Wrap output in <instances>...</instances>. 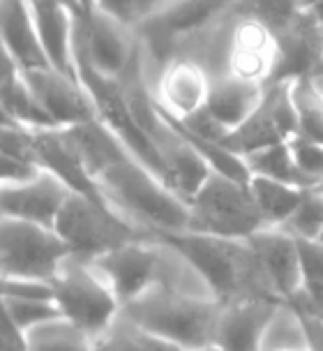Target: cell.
Instances as JSON below:
<instances>
[{
    "label": "cell",
    "instance_id": "14",
    "mask_svg": "<svg viewBox=\"0 0 323 351\" xmlns=\"http://www.w3.org/2000/svg\"><path fill=\"white\" fill-rule=\"evenodd\" d=\"M323 40L321 19L302 10L284 30L277 33V67L272 81L321 79Z\"/></svg>",
    "mask_w": 323,
    "mask_h": 351
},
{
    "label": "cell",
    "instance_id": "43",
    "mask_svg": "<svg viewBox=\"0 0 323 351\" xmlns=\"http://www.w3.org/2000/svg\"><path fill=\"white\" fill-rule=\"evenodd\" d=\"M319 81H321V86H323V77H321V79H319Z\"/></svg>",
    "mask_w": 323,
    "mask_h": 351
},
{
    "label": "cell",
    "instance_id": "15",
    "mask_svg": "<svg viewBox=\"0 0 323 351\" xmlns=\"http://www.w3.org/2000/svg\"><path fill=\"white\" fill-rule=\"evenodd\" d=\"M247 243L252 245L266 278L277 296L284 300V305L300 296L302 273L298 238L284 227H263L247 238Z\"/></svg>",
    "mask_w": 323,
    "mask_h": 351
},
{
    "label": "cell",
    "instance_id": "7",
    "mask_svg": "<svg viewBox=\"0 0 323 351\" xmlns=\"http://www.w3.org/2000/svg\"><path fill=\"white\" fill-rule=\"evenodd\" d=\"M190 231H201V234L247 241L266 227V219L257 208L250 185L222 173H213L201 185V190L190 199Z\"/></svg>",
    "mask_w": 323,
    "mask_h": 351
},
{
    "label": "cell",
    "instance_id": "2",
    "mask_svg": "<svg viewBox=\"0 0 323 351\" xmlns=\"http://www.w3.org/2000/svg\"><path fill=\"white\" fill-rule=\"evenodd\" d=\"M97 183L118 213L139 227L153 231L155 236L190 231L192 227L188 199L171 190L134 155H125L114 162L107 171L97 176Z\"/></svg>",
    "mask_w": 323,
    "mask_h": 351
},
{
    "label": "cell",
    "instance_id": "17",
    "mask_svg": "<svg viewBox=\"0 0 323 351\" xmlns=\"http://www.w3.org/2000/svg\"><path fill=\"white\" fill-rule=\"evenodd\" d=\"M284 303L272 298H247L222 305L215 344L222 351H263L266 335Z\"/></svg>",
    "mask_w": 323,
    "mask_h": 351
},
{
    "label": "cell",
    "instance_id": "24",
    "mask_svg": "<svg viewBox=\"0 0 323 351\" xmlns=\"http://www.w3.org/2000/svg\"><path fill=\"white\" fill-rule=\"evenodd\" d=\"M298 136L323 143V86L319 79H296L291 86Z\"/></svg>",
    "mask_w": 323,
    "mask_h": 351
},
{
    "label": "cell",
    "instance_id": "44",
    "mask_svg": "<svg viewBox=\"0 0 323 351\" xmlns=\"http://www.w3.org/2000/svg\"><path fill=\"white\" fill-rule=\"evenodd\" d=\"M164 3H169V0H164Z\"/></svg>",
    "mask_w": 323,
    "mask_h": 351
},
{
    "label": "cell",
    "instance_id": "34",
    "mask_svg": "<svg viewBox=\"0 0 323 351\" xmlns=\"http://www.w3.org/2000/svg\"><path fill=\"white\" fill-rule=\"evenodd\" d=\"M3 351H30L28 337L23 330H18L16 326L5 322L3 326Z\"/></svg>",
    "mask_w": 323,
    "mask_h": 351
},
{
    "label": "cell",
    "instance_id": "22",
    "mask_svg": "<svg viewBox=\"0 0 323 351\" xmlns=\"http://www.w3.org/2000/svg\"><path fill=\"white\" fill-rule=\"evenodd\" d=\"M3 121H12L26 128H53L37 102L33 88L28 86L23 70L3 51Z\"/></svg>",
    "mask_w": 323,
    "mask_h": 351
},
{
    "label": "cell",
    "instance_id": "16",
    "mask_svg": "<svg viewBox=\"0 0 323 351\" xmlns=\"http://www.w3.org/2000/svg\"><path fill=\"white\" fill-rule=\"evenodd\" d=\"M70 194V187L58 176L44 169L28 183L0 185V208H3V217L55 227V219H58Z\"/></svg>",
    "mask_w": 323,
    "mask_h": 351
},
{
    "label": "cell",
    "instance_id": "4",
    "mask_svg": "<svg viewBox=\"0 0 323 351\" xmlns=\"http://www.w3.org/2000/svg\"><path fill=\"white\" fill-rule=\"evenodd\" d=\"M53 229L70 247V254L81 261H95L127 243L155 238L153 231L134 224L114 206L74 192L60 210Z\"/></svg>",
    "mask_w": 323,
    "mask_h": 351
},
{
    "label": "cell",
    "instance_id": "8",
    "mask_svg": "<svg viewBox=\"0 0 323 351\" xmlns=\"http://www.w3.org/2000/svg\"><path fill=\"white\" fill-rule=\"evenodd\" d=\"M70 256V247L53 227L14 217L0 219L3 278L53 280Z\"/></svg>",
    "mask_w": 323,
    "mask_h": 351
},
{
    "label": "cell",
    "instance_id": "3",
    "mask_svg": "<svg viewBox=\"0 0 323 351\" xmlns=\"http://www.w3.org/2000/svg\"><path fill=\"white\" fill-rule=\"evenodd\" d=\"M222 303L178 291L176 287L159 282L144 296L122 305L120 317L151 333L176 342L178 347L192 349L215 344Z\"/></svg>",
    "mask_w": 323,
    "mask_h": 351
},
{
    "label": "cell",
    "instance_id": "12",
    "mask_svg": "<svg viewBox=\"0 0 323 351\" xmlns=\"http://www.w3.org/2000/svg\"><path fill=\"white\" fill-rule=\"evenodd\" d=\"M210 81L213 77L198 60L190 56H176L148 86L166 116L185 121L206 106Z\"/></svg>",
    "mask_w": 323,
    "mask_h": 351
},
{
    "label": "cell",
    "instance_id": "35",
    "mask_svg": "<svg viewBox=\"0 0 323 351\" xmlns=\"http://www.w3.org/2000/svg\"><path fill=\"white\" fill-rule=\"evenodd\" d=\"M302 8L309 10V12H314L316 16H323V0H302Z\"/></svg>",
    "mask_w": 323,
    "mask_h": 351
},
{
    "label": "cell",
    "instance_id": "26",
    "mask_svg": "<svg viewBox=\"0 0 323 351\" xmlns=\"http://www.w3.org/2000/svg\"><path fill=\"white\" fill-rule=\"evenodd\" d=\"M242 160H245V165L250 169L252 176H266V178H275V180H282V183L305 187L302 185L300 173H298V167H296L289 141L261 148L257 153L247 155V158H242Z\"/></svg>",
    "mask_w": 323,
    "mask_h": 351
},
{
    "label": "cell",
    "instance_id": "19",
    "mask_svg": "<svg viewBox=\"0 0 323 351\" xmlns=\"http://www.w3.org/2000/svg\"><path fill=\"white\" fill-rule=\"evenodd\" d=\"M35 146H37L40 165L44 167L47 171H51L53 176H58L74 194H83V197L97 199V202L111 206L109 199L104 197L102 187H99V183L95 180V176L86 169V165L77 155V150H74L72 143L67 141L63 130L60 128H37L35 130Z\"/></svg>",
    "mask_w": 323,
    "mask_h": 351
},
{
    "label": "cell",
    "instance_id": "40",
    "mask_svg": "<svg viewBox=\"0 0 323 351\" xmlns=\"http://www.w3.org/2000/svg\"><path fill=\"white\" fill-rule=\"evenodd\" d=\"M300 305H302V303H300ZM309 312H312V310H309ZM314 315H316V317H321V322H323V305L319 307V310H314Z\"/></svg>",
    "mask_w": 323,
    "mask_h": 351
},
{
    "label": "cell",
    "instance_id": "25",
    "mask_svg": "<svg viewBox=\"0 0 323 351\" xmlns=\"http://www.w3.org/2000/svg\"><path fill=\"white\" fill-rule=\"evenodd\" d=\"M26 337L30 351H92L97 344V340H92L65 319L37 326L28 330Z\"/></svg>",
    "mask_w": 323,
    "mask_h": 351
},
{
    "label": "cell",
    "instance_id": "28",
    "mask_svg": "<svg viewBox=\"0 0 323 351\" xmlns=\"http://www.w3.org/2000/svg\"><path fill=\"white\" fill-rule=\"evenodd\" d=\"M5 322L16 326L18 330L28 333L42 324L63 319L55 300H23V298H3Z\"/></svg>",
    "mask_w": 323,
    "mask_h": 351
},
{
    "label": "cell",
    "instance_id": "21",
    "mask_svg": "<svg viewBox=\"0 0 323 351\" xmlns=\"http://www.w3.org/2000/svg\"><path fill=\"white\" fill-rule=\"evenodd\" d=\"M263 93L266 86L261 84L235 79L231 74H217L210 81L206 111L229 134L250 118L252 111L259 106Z\"/></svg>",
    "mask_w": 323,
    "mask_h": 351
},
{
    "label": "cell",
    "instance_id": "31",
    "mask_svg": "<svg viewBox=\"0 0 323 351\" xmlns=\"http://www.w3.org/2000/svg\"><path fill=\"white\" fill-rule=\"evenodd\" d=\"M291 153H294L298 173L302 178L305 187H319L323 185V143L305 139V136H294L289 141Z\"/></svg>",
    "mask_w": 323,
    "mask_h": 351
},
{
    "label": "cell",
    "instance_id": "30",
    "mask_svg": "<svg viewBox=\"0 0 323 351\" xmlns=\"http://www.w3.org/2000/svg\"><path fill=\"white\" fill-rule=\"evenodd\" d=\"M235 8L263 21L275 35L305 10L302 0H235Z\"/></svg>",
    "mask_w": 323,
    "mask_h": 351
},
{
    "label": "cell",
    "instance_id": "20",
    "mask_svg": "<svg viewBox=\"0 0 323 351\" xmlns=\"http://www.w3.org/2000/svg\"><path fill=\"white\" fill-rule=\"evenodd\" d=\"M0 26H3V51L21 70L53 67L37 28L30 0H0Z\"/></svg>",
    "mask_w": 323,
    "mask_h": 351
},
{
    "label": "cell",
    "instance_id": "37",
    "mask_svg": "<svg viewBox=\"0 0 323 351\" xmlns=\"http://www.w3.org/2000/svg\"><path fill=\"white\" fill-rule=\"evenodd\" d=\"M70 3H72V8H74V10L83 12V10H88V8H90L92 0H70Z\"/></svg>",
    "mask_w": 323,
    "mask_h": 351
},
{
    "label": "cell",
    "instance_id": "32",
    "mask_svg": "<svg viewBox=\"0 0 323 351\" xmlns=\"http://www.w3.org/2000/svg\"><path fill=\"white\" fill-rule=\"evenodd\" d=\"M92 3L118 21L127 23L129 28H139L164 5V0H92Z\"/></svg>",
    "mask_w": 323,
    "mask_h": 351
},
{
    "label": "cell",
    "instance_id": "13",
    "mask_svg": "<svg viewBox=\"0 0 323 351\" xmlns=\"http://www.w3.org/2000/svg\"><path fill=\"white\" fill-rule=\"evenodd\" d=\"M23 77L53 128H70L97 118L95 104L79 79L67 77L55 67L23 70Z\"/></svg>",
    "mask_w": 323,
    "mask_h": 351
},
{
    "label": "cell",
    "instance_id": "39",
    "mask_svg": "<svg viewBox=\"0 0 323 351\" xmlns=\"http://www.w3.org/2000/svg\"><path fill=\"white\" fill-rule=\"evenodd\" d=\"M92 351H109V349H107V344H104V340H97L95 349H92Z\"/></svg>",
    "mask_w": 323,
    "mask_h": 351
},
{
    "label": "cell",
    "instance_id": "6",
    "mask_svg": "<svg viewBox=\"0 0 323 351\" xmlns=\"http://www.w3.org/2000/svg\"><path fill=\"white\" fill-rule=\"evenodd\" d=\"M141 60L136 28L118 21L95 3L77 10V67H88L99 77L122 81Z\"/></svg>",
    "mask_w": 323,
    "mask_h": 351
},
{
    "label": "cell",
    "instance_id": "23",
    "mask_svg": "<svg viewBox=\"0 0 323 351\" xmlns=\"http://www.w3.org/2000/svg\"><path fill=\"white\" fill-rule=\"evenodd\" d=\"M247 185H250V192L257 202V208L266 219V227H284L307 190V187L266 178V176H252Z\"/></svg>",
    "mask_w": 323,
    "mask_h": 351
},
{
    "label": "cell",
    "instance_id": "27",
    "mask_svg": "<svg viewBox=\"0 0 323 351\" xmlns=\"http://www.w3.org/2000/svg\"><path fill=\"white\" fill-rule=\"evenodd\" d=\"M102 340L109 351H185L176 342L164 340V337L155 335L122 317H118L114 328Z\"/></svg>",
    "mask_w": 323,
    "mask_h": 351
},
{
    "label": "cell",
    "instance_id": "9",
    "mask_svg": "<svg viewBox=\"0 0 323 351\" xmlns=\"http://www.w3.org/2000/svg\"><path fill=\"white\" fill-rule=\"evenodd\" d=\"M291 86L294 81H270L250 118L229 132L222 143L238 158H247L261 148L294 139L298 134V121Z\"/></svg>",
    "mask_w": 323,
    "mask_h": 351
},
{
    "label": "cell",
    "instance_id": "41",
    "mask_svg": "<svg viewBox=\"0 0 323 351\" xmlns=\"http://www.w3.org/2000/svg\"><path fill=\"white\" fill-rule=\"evenodd\" d=\"M321 40H323V16H321Z\"/></svg>",
    "mask_w": 323,
    "mask_h": 351
},
{
    "label": "cell",
    "instance_id": "42",
    "mask_svg": "<svg viewBox=\"0 0 323 351\" xmlns=\"http://www.w3.org/2000/svg\"><path fill=\"white\" fill-rule=\"evenodd\" d=\"M319 241H321V243H323V234H321V238H319Z\"/></svg>",
    "mask_w": 323,
    "mask_h": 351
},
{
    "label": "cell",
    "instance_id": "5",
    "mask_svg": "<svg viewBox=\"0 0 323 351\" xmlns=\"http://www.w3.org/2000/svg\"><path fill=\"white\" fill-rule=\"evenodd\" d=\"M51 282L55 305L60 307L65 322L77 326L92 340H102L114 328L122 305L90 261L70 256Z\"/></svg>",
    "mask_w": 323,
    "mask_h": 351
},
{
    "label": "cell",
    "instance_id": "29",
    "mask_svg": "<svg viewBox=\"0 0 323 351\" xmlns=\"http://www.w3.org/2000/svg\"><path fill=\"white\" fill-rule=\"evenodd\" d=\"M296 238H312L319 241L323 234V190L321 187H307L300 204L289 222L284 224Z\"/></svg>",
    "mask_w": 323,
    "mask_h": 351
},
{
    "label": "cell",
    "instance_id": "36",
    "mask_svg": "<svg viewBox=\"0 0 323 351\" xmlns=\"http://www.w3.org/2000/svg\"><path fill=\"white\" fill-rule=\"evenodd\" d=\"M270 351H312V349H309L305 335H302V344H300V347H298V344H282V347H275V349H270Z\"/></svg>",
    "mask_w": 323,
    "mask_h": 351
},
{
    "label": "cell",
    "instance_id": "38",
    "mask_svg": "<svg viewBox=\"0 0 323 351\" xmlns=\"http://www.w3.org/2000/svg\"><path fill=\"white\" fill-rule=\"evenodd\" d=\"M185 351H222V349H220V344H203V347H192Z\"/></svg>",
    "mask_w": 323,
    "mask_h": 351
},
{
    "label": "cell",
    "instance_id": "1",
    "mask_svg": "<svg viewBox=\"0 0 323 351\" xmlns=\"http://www.w3.org/2000/svg\"><path fill=\"white\" fill-rule=\"evenodd\" d=\"M157 238L206 282L210 296L222 305L247 298H272L284 303L272 289L247 241L201 231L157 234Z\"/></svg>",
    "mask_w": 323,
    "mask_h": 351
},
{
    "label": "cell",
    "instance_id": "11",
    "mask_svg": "<svg viewBox=\"0 0 323 351\" xmlns=\"http://www.w3.org/2000/svg\"><path fill=\"white\" fill-rule=\"evenodd\" d=\"M141 128L146 130V134L153 139L159 153L164 183L190 202L201 190V185L215 173L206 158L173 128L169 118L159 111V106L141 123Z\"/></svg>",
    "mask_w": 323,
    "mask_h": 351
},
{
    "label": "cell",
    "instance_id": "18",
    "mask_svg": "<svg viewBox=\"0 0 323 351\" xmlns=\"http://www.w3.org/2000/svg\"><path fill=\"white\" fill-rule=\"evenodd\" d=\"M47 56L58 72L77 77V10L70 0H30Z\"/></svg>",
    "mask_w": 323,
    "mask_h": 351
},
{
    "label": "cell",
    "instance_id": "33",
    "mask_svg": "<svg viewBox=\"0 0 323 351\" xmlns=\"http://www.w3.org/2000/svg\"><path fill=\"white\" fill-rule=\"evenodd\" d=\"M3 298H23V300H55L51 280L35 278H3L0 282Z\"/></svg>",
    "mask_w": 323,
    "mask_h": 351
},
{
    "label": "cell",
    "instance_id": "10",
    "mask_svg": "<svg viewBox=\"0 0 323 351\" xmlns=\"http://www.w3.org/2000/svg\"><path fill=\"white\" fill-rule=\"evenodd\" d=\"M166 252L169 247L155 236L127 243L90 263L109 282L120 305H127L151 291L153 287H157L159 282H166L162 273L166 263Z\"/></svg>",
    "mask_w": 323,
    "mask_h": 351
}]
</instances>
